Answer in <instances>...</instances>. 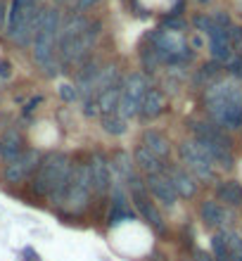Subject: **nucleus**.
Wrapping results in <instances>:
<instances>
[{
	"label": "nucleus",
	"instance_id": "6ab92c4d",
	"mask_svg": "<svg viewBox=\"0 0 242 261\" xmlns=\"http://www.w3.org/2000/svg\"><path fill=\"white\" fill-rule=\"evenodd\" d=\"M0 143H3V157L7 162H12V159H17L21 154V136L17 130H7Z\"/></svg>",
	"mask_w": 242,
	"mask_h": 261
},
{
	"label": "nucleus",
	"instance_id": "b1692460",
	"mask_svg": "<svg viewBox=\"0 0 242 261\" xmlns=\"http://www.w3.org/2000/svg\"><path fill=\"white\" fill-rule=\"evenodd\" d=\"M159 62H162V55L157 53V48H147L145 53H143V64H145V69L147 71H154V69L159 67Z\"/></svg>",
	"mask_w": 242,
	"mask_h": 261
},
{
	"label": "nucleus",
	"instance_id": "a878e982",
	"mask_svg": "<svg viewBox=\"0 0 242 261\" xmlns=\"http://www.w3.org/2000/svg\"><path fill=\"white\" fill-rule=\"evenodd\" d=\"M166 27H169V31H171V29H183L185 21L178 19V17H171V19H166Z\"/></svg>",
	"mask_w": 242,
	"mask_h": 261
},
{
	"label": "nucleus",
	"instance_id": "f8f14e48",
	"mask_svg": "<svg viewBox=\"0 0 242 261\" xmlns=\"http://www.w3.org/2000/svg\"><path fill=\"white\" fill-rule=\"evenodd\" d=\"M166 110V95L157 88H150L147 95L143 97V105H140V117L150 121V119H157L162 112Z\"/></svg>",
	"mask_w": 242,
	"mask_h": 261
},
{
	"label": "nucleus",
	"instance_id": "bb28decb",
	"mask_svg": "<svg viewBox=\"0 0 242 261\" xmlns=\"http://www.w3.org/2000/svg\"><path fill=\"white\" fill-rule=\"evenodd\" d=\"M60 95H62L64 100H74V97H76V90L71 88V86H62V90H60Z\"/></svg>",
	"mask_w": 242,
	"mask_h": 261
},
{
	"label": "nucleus",
	"instance_id": "473e14b6",
	"mask_svg": "<svg viewBox=\"0 0 242 261\" xmlns=\"http://www.w3.org/2000/svg\"><path fill=\"white\" fill-rule=\"evenodd\" d=\"M197 3H200V5H204V3H209V0H197Z\"/></svg>",
	"mask_w": 242,
	"mask_h": 261
},
{
	"label": "nucleus",
	"instance_id": "7ed1b4c3",
	"mask_svg": "<svg viewBox=\"0 0 242 261\" xmlns=\"http://www.w3.org/2000/svg\"><path fill=\"white\" fill-rule=\"evenodd\" d=\"M57 31H60V12L57 10H43L41 24H38V31L34 36V60L48 74H55L52 64H55Z\"/></svg>",
	"mask_w": 242,
	"mask_h": 261
},
{
	"label": "nucleus",
	"instance_id": "2f4dec72",
	"mask_svg": "<svg viewBox=\"0 0 242 261\" xmlns=\"http://www.w3.org/2000/svg\"><path fill=\"white\" fill-rule=\"evenodd\" d=\"M197 261H214V259H211V256H207L204 252H200V254H197Z\"/></svg>",
	"mask_w": 242,
	"mask_h": 261
},
{
	"label": "nucleus",
	"instance_id": "7c9ffc66",
	"mask_svg": "<svg viewBox=\"0 0 242 261\" xmlns=\"http://www.w3.org/2000/svg\"><path fill=\"white\" fill-rule=\"evenodd\" d=\"M97 0H78V10H86V7H90V5H95Z\"/></svg>",
	"mask_w": 242,
	"mask_h": 261
},
{
	"label": "nucleus",
	"instance_id": "39448f33",
	"mask_svg": "<svg viewBox=\"0 0 242 261\" xmlns=\"http://www.w3.org/2000/svg\"><path fill=\"white\" fill-rule=\"evenodd\" d=\"M93 171H90V164H81L71 171V180H69V190H67V199H64V206L69 212L78 214L83 212L90 202V195H93Z\"/></svg>",
	"mask_w": 242,
	"mask_h": 261
},
{
	"label": "nucleus",
	"instance_id": "cd10ccee",
	"mask_svg": "<svg viewBox=\"0 0 242 261\" xmlns=\"http://www.w3.org/2000/svg\"><path fill=\"white\" fill-rule=\"evenodd\" d=\"M86 114H88V117H95V114H100V105H97V100H93V102L86 105Z\"/></svg>",
	"mask_w": 242,
	"mask_h": 261
},
{
	"label": "nucleus",
	"instance_id": "4468645a",
	"mask_svg": "<svg viewBox=\"0 0 242 261\" xmlns=\"http://www.w3.org/2000/svg\"><path fill=\"white\" fill-rule=\"evenodd\" d=\"M169 178H171V186L176 188V193H178L180 197H193V195L197 193L195 178L187 171H183V169H173V171L169 173Z\"/></svg>",
	"mask_w": 242,
	"mask_h": 261
},
{
	"label": "nucleus",
	"instance_id": "ddd939ff",
	"mask_svg": "<svg viewBox=\"0 0 242 261\" xmlns=\"http://www.w3.org/2000/svg\"><path fill=\"white\" fill-rule=\"evenodd\" d=\"M133 159H136V164H138L145 173H150V176H154V173H162V171H164V164H162V159L157 157V154H152V152L147 150L145 145H138V147H136V154H133Z\"/></svg>",
	"mask_w": 242,
	"mask_h": 261
},
{
	"label": "nucleus",
	"instance_id": "f03ea898",
	"mask_svg": "<svg viewBox=\"0 0 242 261\" xmlns=\"http://www.w3.org/2000/svg\"><path fill=\"white\" fill-rule=\"evenodd\" d=\"M207 107L211 117L226 128L242 126V90L235 83H216L207 93Z\"/></svg>",
	"mask_w": 242,
	"mask_h": 261
},
{
	"label": "nucleus",
	"instance_id": "a211bd4d",
	"mask_svg": "<svg viewBox=\"0 0 242 261\" xmlns=\"http://www.w3.org/2000/svg\"><path fill=\"white\" fill-rule=\"evenodd\" d=\"M200 212H202V221H204L207 228H219L226 221V209L219 202H204Z\"/></svg>",
	"mask_w": 242,
	"mask_h": 261
},
{
	"label": "nucleus",
	"instance_id": "f257e3e1",
	"mask_svg": "<svg viewBox=\"0 0 242 261\" xmlns=\"http://www.w3.org/2000/svg\"><path fill=\"white\" fill-rule=\"evenodd\" d=\"M71 164L69 159L52 152L41 162L38 171L34 176V193L38 195H48L52 204H64L67 199V190H69V180H71Z\"/></svg>",
	"mask_w": 242,
	"mask_h": 261
},
{
	"label": "nucleus",
	"instance_id": "20e7f679",
	"mask_svg": "<svg viewBox=\"0 0 242 261\" xmlns=\"http://www.w3.org/2000/svg\"><path fill=\"white\" fill-rule=\"evenodd\" d=\"M193 133L197 136V143L214 157V162H221V166L230 169L233 166V157H230V140L223 136L219 128L209 124H200L193 121Z\"/></svg>",
	"mask_w": 242,
	"mask_h": 261
},
{
	"label": "nucleus",
	"instance_id": "dca6fc26",
	"mask_svg": "<svg viewBox=\"0 0 242 261\" xmlns=\"http://www.w3.org/2000/svg\"><path fill=\"white\" fill-rule=\"evenodd\" d=\"M216 197L219 202H226L230 206H240L242 204V186L235 183V180H226L221 186L216 188Z\"/></svg>",
	"mask_w": 242,
	"mask_h": 261
},
{
	"label": "nucleus",
	"instance_id": "aec40b11",
	"mask_svg": "<svg viewBox=\"0 0 242 261\" xmlns=\"http://www.w3.org/2000/svg\"><path fill=\"white\" fill-rule=\"evenodd\" d=\"M211 53H214L216 60H230V43L223 29L211 36Z\"/></svg>",
	"mask_w": 242,
	"mask_h": 261
},
{
	"label": "nucleus",
	"instance_id": "412c9836",
	"mask_svg": "<svg viewBox=\"0 0 242 261\" xmlns=\"http://www.w3.org/2000/svg\"><path fill=\"white\" fill-rule=\"evenodd\" d=\"M102 126H104L107 133H112V136H121V133H126V119L119 117V114H110V117H104Z\"/></svg>",
	"mask_w": 242,
	"mask_h": 261
},
{
	"label": "nucleus",
	"instance_id": "72a5a7b5",
	"mask_svg": "<svg viewBox=\"0 0 242 261\" xmlns=\"http://www.w3.org/2000/svg\"><path fill=\"white\" fill-rule=\"evenodd\" d=\"M0 154H3V143H0Z\"/></svg>",
	"mask_w": 242,
	"mask_h": 261
},
{
	"label": "nucleus",
	"instance_id": "1a4fd4ad",
	"mask_svg": "<svg viewBox=\"0 0 242 261\" xmlns=\"http://www.w3.org/2000/svg\"><path fill=\"white\" fill-rule=\"evenodd\" d=\"M38 152L36 150H26L21 152L17 159H12V162H7L5 166V183H10V186H19V183H24V180L31 176L34 171H38Z\"/></svg>",
	"mask_w": 242,
	"mask_h": 261
},
{
	"label": "nucleus",
	"instance_id": "4be33fe9",
	"mask_svg": "<svg viewBox=\"0 0 242 261\" xmlns=\"http://www.w3.org/2000/svg\"><path fill=\"white\" fill-rule=\"evenodd\" d=\"M112 169H117L124 178H131V157L124 154V152L114 154V159H112Z\"/></svg>",
	"mask_w": 242,
	"mask_h": 261
},
{
	"label": "nucleus",
	"instance_id": "6e6552de",
	"mask_svg": "<svg viewBox=\"0 0 242 261\" xmlns=\"http://www.w3.org/2000/svg\"><path fill=\"white\" fill-rule=\"evenodd\" d=\"M128 188H131L133 204H136V209L143 214V219H145L147 223H150V226L157 230V233H164V230H166L164 219H162L159 209L154 206V202H150V197L145 195V186H143V183H140L136 176H131V178H128Z\"/></svg>",
	"mask_w": 242,
	"mask_h": 261
},
{
	"label": "nucleus",
	"instance_id": "9d476101",
	"mask_svg": "<svg viewBox=\"0 0 242 261\" xmlns=\"http://www.w3.org/2000/svg\"><path fill=\"white\" fill-rule=\"evenodd\" d=\"M147 190L159 199L162 204H166V206L176 204L178 193H176V188L171 186V178L164 176V173H154V176H150V178H147Z\"/></svg>",
	"mask_w": 242,
	"mask_h": 261
},
{
	"label": "nucleus",
	"instance_id": "0eeeda50",
	"mask_svg": "<svg viewBox=\"0 0 242 261\" xmlns=\"http://www.w3.org/2000/svg\"><path fill=\"white\" fill-rule=\"evenodd\" d=\"M147 79L143 74H131L128 81H126V88L121 93V100H119V110L117 114L124 119H131L136 114H140V105H143V97L147 95Z\"/></svg>",
	"mask_w": 242,
	"mask_h": 261
},
{
	"label": "nucleus",
	"instance_id": "393cba45",
	"mask_svg": "<svg viewBox=\"0 0 242 261\" xmlns=\"http://www.w3.org/2000/svg\"><path fill=\"white\" fill-rule=\"evenodd\" d=\"M131 209H126V204H117L110 214V223H121L124 219H131Z\"/></svg>",
	"mask_w": 242,
	"mask_h": 261
},
{
	"label": "nucleus",
	"instance_id": "423d86ee",
	"mask_svg": "<svg viewBox=\"0 0 242 261\" xmlns=\"http://www.w3.org/2000/svg\"><path fill=\"white\" fill-rule=\"evenodd\" d=\"M180 159L187 166V171H193L197 178L202 180L214 178V157L197 140H185L180 145Z\"/></svg>",
	"mask_w": 242,
	"mask_h": 261
},
{
	"label": "nucleus",
	"instance_id": "5701e85b",
	"mask_svg": "<svg viewBox=\"0 0 242 261\" xmlns=\"http://www.w3.org/2000/svg\"><path fill=\"white\" fill-rule=\"evenodd\" d=\"M214 254L216 261H230V249L226 242V235H216L214 238Z\"/></svg>",
	"mask_w": 242,
	"mask_h": 261
},
{
	"label": "nucleus",
	"instance_id": "9b49d317",
	"mask_svg": "<svg viewBox=\"0 0 242 261\" xmlns=\"http://www.w3.org/2000/svg\"><path fill=\"white\" fill-rule=\"evenodd\" d=\"M90 171H93V188L97 195H104L112 186V169L102 154H95L90 159Z\"/></svg>",
	"mask_w": 242,
	"mask_h": 261
},
{
	"label": "nucleus",
	"instance_id": "f3484780",
	"mask_svg": "<svg viewBox=\"0 0 242 261\" xmlns=\"http://www.w3.org/2000/svg\"><path fill=\"white\" fill-rule=\"evenodd\" d=\"M121 93H124V90L119 88V86H110L107 90H102V95L97 97L100 112H102L104 117H110V114H114V112L119 110V100H121Z\"/></svg>",
	"mask_w": 242,
	"mask_h": 261
},
{
	"label": "nucleus",
	"instance_id": "2eb2a0df",
	"mask_svg": "<svg viewBox=\"0 0 242 261\" xmlns=\"http://www.w3.org/2000/svg\"><path fill=\"white\" fill-rule=\"evenodd\" d=\"M143 145H145L152 154H157L159 159H166L169 157V152H171L169 140H166L162 133H157V130H145V133H143Z\"/></svg>",
	"mask_w": 242,
	"mask_h": 261
},
{
	"label": "nucleus",
	"instance_id": "c756f323",
	"mask_svg": "<svg viewBox=\"0 0 242 261\" xmlns=\"http://www.w3.org/2000/svg\"><path fill=\"white\" fill-rule=\"evenodd\" d=\"M0 76H10V62H0Z\"/></svg>",
	"mask_w": 242,
	"mask_h": 261
},
{
	"label": "nucleus",
	"instance_id": "c85d7f7f",
	"mask_svg": "<svg viewBox=\"0 0 242 261\" xmlns=\"http://www.w3.org/2000/svg\"><path fill=\"white\" fill-rule=\"evenodd\" d=\"M230 69H233V74H235V76H242V60H233Z\"/></svg>",
	"mask_w": 242,
	"mask_h": 261
}]
</instances>
